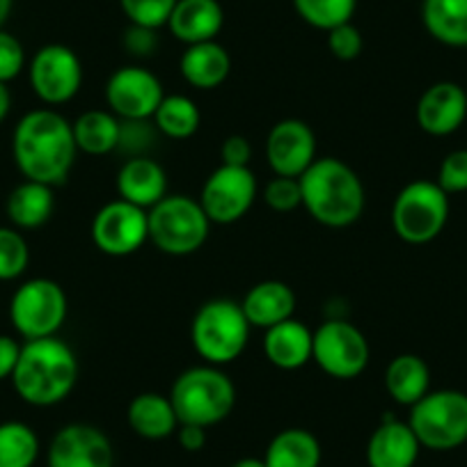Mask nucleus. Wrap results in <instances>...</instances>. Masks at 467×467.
<instances>
[{
  "instance_id": "nucleus-25",
  "label": "nucleus",
  "mask_w": 467,
  "mask_h": 467,
  "mask_svg": "<svg viewBox=\"0 0 467 467\" xmlns=\"http://www.w3.org/2000/svg\"><path fill=\"white\" fill-rule=\"evenodd\" d=\"M56 211V195L53 188L39 182H21L15 191L7 195L5 213L10 218L12 227L19 232L26 229H39L51 220Z\"/></svg>"
},
{
  "instance_id": "nucleus-34",
  "label": "nucleus",
  "mask_w": 467,
  "mask_h": 467,
  "mask_svg": "<svg viewBox=\"0 0 467 467\" xmlns=\"http://www.w3.org/2000/svg\"><path fill=\"white\" fill-rule=\"evenodd\" d=\"M159 129L151 119H122L119 127V142H117V154H124L127 159L138 156H150L159 140Z\"/></svg>"
},
{
  "instance_id": "nucleus-45",
  "label": "nucleus",
  "mask_w": 467,
  "mask_h": 467,
  "mask_svg": "<svg viewBox=\"0 0 467 467\" xmlns=\"http://www.w3.org/2000/svg\"><path fill=\"white\" fill-rule=\"evenodd\" d=\"M12 10H15V0H0V30L5 28Z\"/></svg>"
},
{
  "instance_id": "nucleus-46",
  "label": "nucleus",
  "mask_w": 467,
  "mask_h": 467,
  "mask_svg": "<svg viewBox=\"0 0 467 467\" xmlns=\"http://www.w3.org/2000/svg\"><path fill=\"white\" fill-rule=\"evenodd\" d=\"M229 467H266V462H264V458L245 456V458H239L236 462H232Z\"/></svg>"
},
{
  "instance_id": "nucleus-14",
  "label": "nucleus",
  "mask_w": 467,
  "mask_h": 467,
  "mask_svg": "<svg viewBox=\"0 0 467 467\" xmlns=\"http://www.w3.org/2000/svg\"><path fill=\"white\" fill-rule=\"evenodd\" d=\"M103 94L108 110L119 119H151L165 99V88L154 71L142 65H124L112 71Z\"/></svg>"
},
{
  "instance_id": "nucleus-7",
  "label": "nucleus",
  "mask_w": 467,
  "mask_h": 467,
  "mask_svg": "<svg viewBox=\"0 0 467 467\" xmlns=\"http://www.w3.org/2000/svg\"><path fill=\"white\" fill-rule=\"evenodd\" d=\"M449 195L429 179H415L397 192L389 209L394 234L408 245H426L444 232L449 220Z\"/></svg>"
},
{
  "instance_id": "nucleus-44",
  "label": "nucleus",
  "mask_w": 467,
  "mask_h": 467,
  "mask_svg": "<svg viewBox=\"0 0 467 467\" xmlns=\"http://www.w3.org/2000/svg\"><path fill=\"white\" fill-rule=\"evenodd\" d=\"M10 108H12L10 88H7L5 83H0V124L7 119V115H10Z\"/></svg>"
},
{
  "instance_id": "nucleus-12",
  "label": "nucleus",
  "mask_w": 467,
  "mask_h": 467,
  "mask_svg": "<svg viewBox=\"0 0 467 467\" xmlns=\"http://www.w3.org/2000/svg\"><path fill=\"white\" fill-rule=\"evenodd\" d=\"M28 80L39 101L48 108L65 106L83 88V62L67 44H47L30 60Z\"/></svg>"
},
{
  "instance_id": "nucleus-22",
  "label": "nucleus",
  "mask_w": 467,
  "mask_h": 467,
  "mask_svg": "<svg viewBox=\"0 0 467 467\" xmlns=\"http://www.w3.org/2000/svg\"><path fill=\"white\" fill-rule=\"evenodd\" d=\"M241 307H244L250 326L259 327V330H268V327L277 326L286 318H294L298 298H296V291L286 282L264 280L250 286L248 294L241 300Z\"/></svg>"
},
{
  "instance_id": "nucleus-28",
  "label": "nucleus",
  "mask_w": 467,
  "mask_h": 467,
  "mask_svg": "<svg viewBox=\"0 0 467 467\" xmlns=\"http://www.w3.org/2000/svg\"><path fill=\"white\" fill-rule=\"evenodd\" d=\"M421 24L442 47L467 48V0H421Z\"/></svg>"
},
{
  "instance_id": "nucleus-38",
  "label": "nucleus",
  "mask_w": 467,
  "mask_h": 467,
  "mask_svg": "<svg viewBox=\"0 0 467 467\" xmlns=\"http://www.w3.org/2000/svg\"><path fill=\"white\" fill-rule=\"evenodd\" d=\"M327 48L337 60L353 62L365 51V37H362L360 28L350 21V24L337 26L327 33Z\"/></svg>"
},
{
  "instance_id": "nucleus-26",
  "label": "nucleus",
  "mask_w": 467,
  "mask_h": 467,
  "mask_svg": "<svg viewBox=\"0 0 467 467\" xmlns=\"http://www.w3.org/2000/svg\"><path fill=\"white\" fill-rule=\"evenodd\" d=\"M385 389L399 406L412 408L431 392V369L424 358L401 353L392 358L385 369Z\"/></svg>"
},
{
  "instance_id": "nucleus-24",
  "label": "nucleus",
  "mask_w": 467,
  "mask_h": 467,
  "mask_svg": "<svg viewBox=\"0 0 467 467\" xmlns=\"http://www.w3.org/2000/svg\"><path fill=\"white\" fill-rule=\"evenodd\" d=\"M127 421L138 438L151 442L172 438L179 429V417L172 401L159 392H142L133 397L127 408Z\"/></svg>"
},
{
  "instance_id": "nucleus-40",
  "label": "nucleus",
  "mask_w": 467,
  "mask_h": 467,
  "mask_svg": "<svg viewBox=\"0 0 467 467\" xmlns=\"http://www.w3.org/2000/svg\"><path fill=\"white\" fill-rule=\"evenodd\" d=\"M122 47L127 48L129 56L138 57V60L151 57L159 48V30L129 24V28L122 35Z\"/></svg>"
},
{
  "instance_id": "nucleus-4",
  "label": "nucleus",
  "mask_w": 467,
  "mask_h": 467,
  "mask_svg": "<svg viewBox=\"0 0 467 467\" xmlns=\"http://www.w3.org/2000/svg\"><path fill=\"white\" fill-rule=\"evenodd\" d=\"M168 397L179 424L211 429L227 420L236 408V385L224 374L223 367L197 365L174 379Z\"/></svg>"
},
{
  "instance_id": "nucleus-9",
  "label": "nucleus",
  "mask_w": 467,
  "mask_h": 467,
  "mask_svg": "<svg viewBox=\"0 0 467 467\" xmlns=\"http://www.w3.org/2000/svg\"><path fill=\"white\" fill-rule=\"evenodd\" d=\"M69 314V298L56 280L33 277L16 286L10 298V321L24 341L56 337Z\"/></svg>"
},
{
  "instance_id": "nucleus-32",
  "label": "nucleus",
  "mask_w": 467,
  "mask_h": 467,
  "mask_svg": "<svg viewBox=\"0 0 467 467\" xmlns=\"http://www.w3.org/2000/svg\"><path fill=\"white\" fill-rule=\"evenodd\" d=\"M294 10L309 28L330 33L337 26L353 21L358 0H294Z\"/></svg>"
},
{
  "instance_id": "nucleus-42",
  "label": "nucleus",
  "mask_w": 467,
  "mask_h": 467,
  "mask_svg": "<svg viewBox=\"0 0 467 467\" xmlns=\"http://www.w3.org/2000/svg\"><path fill=\"white\" fill-rule=\"evenodd\" d=\"M21 341L10 335H0V380L12 379L21 358Z\"/></svg>"
},
{
  "instance_id": "nucleus-39",
  "label": "nucleus",
  "mask_w": 467,
  "mask_h": 467,
  "mask_svg": "<svg viewBox=\"0 0 467 467\" xmlns=\"http://www.w3.org/2000/svg\"><path fill=\"white\" fill-rule=\"evenodd\" d=\"M26 69V48L5 28L0 30V83H12Z\"/></svg>"
},
{
  "instance_id": "nucleus-29",
  "label": "nucleus",
  "mask_w": 467,
  "mask_h": 467,
  "mask_svg": "<svg viewBox=\"0 0 467 467\" xmlns=\"http://www.w3.org/2000/svg\"><path fill=\"white\" fill-rule=\"evenodd\" d=\"M321 442L307 429H285L268 442L264 462L266 467H318Z\"/></svg>"
},
{
  "instance_id": "nucleus-17",
  "label": "nucleus",
  "mask_w": 467,
  "mask_h": 467,
  "mask_svg": "<svg viewBox=\"0 0 467 467\" xmlns=\"http://www.w3.org/2000/svg\"><path fill=\"white\" fill-rule=\"evenodd\" d=\"M417 124L433 138H447L467 122V89L453 80H440L424 89L415 108Z\"/></svg>"
},
{
  "instance_id": "nucleus-13",
  "label": "nucleus",
  "mask_w": 467,
  "mask_h": 467,
  "mask_svg": "<svg viewBox=\"0 0 467 467\" xmlns=\"http://www.w3.org/2000/svg\"><path fill=\"white\" fill-rule=\"evenodd\" d=\"M92 244L106 257H131L150 241L147 211L124 200H112L94 213Z\"/></svg>"
},
{
  "instance_id": "nucleus-36",
  "label": "nucleus",
  "mask_w": 467,
  "mask_h": 467,
  "mask_svg": "<svg viewBox=\"0 0 467 467\" xmlns=\"http://www.w3.org/2000/svg\"><path fill=\"white\" fill-rule=\"evenodd\" d=\"M262 200L268 209L275 213H291L298 206H303V191H300L298 179L291 177H273L264 186Z\"/></svg>"
},
{
  "instance_id": "nucleus-2",
  "label": "nucleus",
  "mask_w": 467,
  "mask_h": 467,
  "mask_svg": "<svg viewBox=\"0 0 467 467\" xmlns=\"http://www.w3.org/2000/svg\"><path fill=\"white\" fill-rule=\"evenodd\" d=\"M78 358L60 337L24 341L21 358L12 374L15 392L33 408H51L67 401L78 383Z\"/></svg>"
},
{
  "instance_id": "nucleus-27",
  "label": "nucleus",
  "mask_w": 467,
  "mask_h": 467,
  "mask_svg": "<svg viewBox=\"0 0 467 467\" xmlns=\"http://www.w3.org/2000/svg\"><path fill=\"white\" fill-rule=\"evenodd\" d=\"M119 127H122V119L106 108L80 112L71 122L76 147L80 154L88 156L115 154L117 142H119Z\"/></svg>"
},
{
  "instance_id": "nucleus-33",
  "label": "nucleus",
  "mask_w": 467,
  "mask_h": 467,
  "mask_svg": "<svg viewBox=\"0 0 467 467\" xmlns=\"http://www.w3.org/2000/svg\"><path fill=\"white\" fill-rule=\"evenodd\" d=\"M30 248L16 227H0V282H15L28 271Z\"/></svg>"
},
{
  "instance_id": "nucleus-41",
  "label": "nucleus",
  "mask_w": 467,
  "mask_h": 467,
  "mask_svg": "<svg viewBox=\"0 0 467 467\" xmlns=\"http://www.w3.org/2000/svg\"><path fill=\"white\" fill-rule=\"evenodd\" d=\"M220 161L223 165H232V168H250V161H253V145L245 136H227L220 147Z\"/></svg>"
},
{
  "instance_id": "nucleus-1",
  "label": "nucleus",
  "mask_w": 467,
  "mask_h": 467,
  "mask_svg": "<svg viewBox=\"0 0 467 467\" xmlns=\"http://www.w3.org/2000/svg\"><path fill=\"white\" fill-rule=\"evenodd\" d=\"M12 156L24 179L62 186L78 156L71 122L53 108L26 112L12 133Z\"/></svg>"
},
{
  "instance_id": "nucleus-37",
  "label": "nucleus",
  "mask_w": 467,
  "mask_h": 467,
  "mask_svg": "<svg viewBox=\"0 0 467 467\" xmlns=\"http://www.w3.org/2000/svg\"><path fill=\"white\" fill-rule=\"evenodd\" d=\"M440 188L447 195H461L467 192V150H453L442 159L438 168V179H435Z\"/></svg>"
},
{
  "instance_id": "nucleus-31",
  "label": "nucleus",
  "mask_w": 467,
  "mask_h": 467,
  "mask_svg": "<svg viewBox=\"0 0 467 467\" xmlns=\"http://www.w3.org/2000/svg\"><path fill=\"white\" fill-rule=\"evenodd\" d=\"M39 458V438L24 421L0 424V467H33Z\"/></svg>"
},
{
  "instance_id": "nucleus-19",
  "label": "nucleus",
  "mask_w": 467,
  "mask_h": 467,
  "mask_svg": "<svg viewBox=\"0 0 467 467\" xmlns=\"http://www.w3.org/2000/svg\"><path fill=\"white\" fill-rule=\"evenodd\" d=\"M421 444L408 421L385 415V420L371 433L367 442V465L369 467H415Z\"/></svg>"
},
{
  "instance_id": "nucleus-16",
  "label": "nucleus",
  "mask_w": 467,
  "mask_h": 467,
  "mask_svg": "<svg viewBox=\"0 0 467 467\" xmlns=\"http://www.w3.org/2000/svg\"><path fill=\"white\" fill-rule=\"evenodd\" d=\"M47 462L48 467H112L115 449L99 426L76 421L53 435Z\"/></svg>"
},
{
  "instance_id": "nucleus-18",
  "label": "nucleus",
  "mask_w": 467,
  "mask_h": 467,
  "mask_svg": "<svg viewBox=\"0 0 467 467\" xmlns=\"http://www.w3.org/2000/svg\"><path fill=\"white\" fill-rule=\"evenodd\" d=\"M117 197L150 211L168 195V172L151 156L127 159L115 177Z\"/></svg>"
},
{
  "instance_id": "nucleus-15",
  "label": "nucleus",
  "mask_w": 467,
  "mask_h": 467,
  "mask_svg": "<svg viewBox=\"0 0 467 467\" xmlns=\"http://www.w3.org/2000/svg\"><path fill=\"white\" fill-rule=\"evenodd\" d=\"M264 156L275 177L298 179L318 159L317 136L307 122L286 117L268 131Z\"/></svg>"
},
{
  "instance_id": "nucleus-43",
  "label": "nucleus",
  "mask_w": 467,
  "mask_h": 467,
  "mask_svg": "<svg viewBox=\"0 0 467 467\" xmlns=\"http://www.w3.org/2000/svg\"><path fill=\"white\" fill-rule=\"evenodd\" d=\"M177 440H179V447L188 453H197L204 449L206 444V429L195 424H179L177 429Z\"/></svg>"
},
{
  "instance_id": "nucleus-35",
  "label": "nucleus",
  "mask_w": 467,
  "mask_h": 467,
  "mask_svg": "<svg viewBox=\"0 0 467 467\" xmlns=\"http://www.w3.org/2000/svg\"><path fill=\"white\" fill-rule=\"evenodd\" d=\"M177 0H119V10L129 24L161 30L168 26Z\"/></svg>"
},
{
  "instance_id": "nucleus-6",
  "label": "nucleus",
  "mask_w": 467,
  "mask_h": 467,
  "mask_svg": "<svg viewBox=\"0 0 467 467\" xmlns=\"http://www.w3.org/2000/svg\"><path fill=\"white\" fill-rule=\"evenodd\" d=\"M150 241L168 257H191L200 253L211 232L200 200L191 195H165L147 211Z\"/></svg>"
},
{
  "instance_id": "nucleus-20",
  "label": "nucleus",
  "mask_w": 467,
  "mask_h": 467,
  "mask_svg": "<svg viewBox=\"0 0 467 467\" xmlns=\"http://www.w3.org/2000/svg\"><path fill=\"white\" fill-rule=\"evenodd\" d=\"M223 26L224 10L220 0H177L165 28L183 47H192L218 39Z\"/></svg>"
},
{
  "instance_id": "nucleus-8",
  "label": "nucleus",
  "mask_w": 467,
  "mask_h": 467,
  "mask_svg": "<svg viewBox=\"0 0 467 467\" xmlns=\"http://www.w3.org/2000/svg\"><path fill=\"white\" fill-rule=\"evenodd\" d=\"M412 433L421 449L453 451L467 442V394L461 389H431L410 408Z\"/></svg>"
},
{
  "instance_id": "nucleus-11",
  "label": "nucleus",
  "mask_w": 467,
  "mask_h": 467,
  "mask_svg": "<svg viewBox=\"0 0 467 467\" xmlns=\"http://www.w3.org/2000/svg\"><path fill=\"white\" fill-rule=\"evenodd\" d=\"M257 197L259 183L253 170L220 163L206 177L197 200L211 224H234L250 213Z\"/></svg>"
},
{
  "instance_id": "nucleus-21",
  "label": "nucleus",
  "mask_w": 467,
  "mask_h": 467,
  "mask_svg": "<svg viewBox=\"0 0 467 467\" xmlns=\"http://www.w3.org/2000/svg\"><path fill=\"white\" fill-rule=\"evenodd\" d=\"M312 346L314 330H309L298 318H286V321L264 330V356L275 369H303L307 362H312Z\"/></svg>"
},
{
  "instance_id": "nucleus-30",
  "label": "nucleus",
  "mask_w": 467,
  "mask_h": 467,
  "mask_svg": "<svg viewBox=\"0 0 467 467\" xmlns=\"http://www.w3.org/2000/svg\"><path fill=\"white\" fill-rule=\"evenodd\" d=\"M151 122L168 140H188L200 131L202 112L197 103L186 94H165Z\"/></svg>"
},
{
  "instance_id": "nucleus-3",
  "label": "nucleus",
  "mask_w": 467,
  "mask_h": 467,
  "mask_svg": "<svg viewBox=\"0 0 467 467\" xmlns=\"http://www.w3.org/2000/svg\"><path fill=\"white\" fill-rule=\"evenodd\" d=\"M298 182L305 211L323 227L346 229L365 213V183L360 174L341 159H317L300 174Z\"/></svg>"
},
{
  "instance_id": "nucleus-23",
  "label": "nucleus",
  "mask_w": 467,
  "mask_h": 467,
  "mask_svg": "<svg viewBox=\"0 0 467 467\" xmlns=\"http://www.w3.org/2000/svg\"><path fill=\"white\" fill-rule=\"evenodd\" d=\"M179 71H182V78L191 88L209 92V89H218L229 78V74H232V56L218 39L192 44L182 53Z\"/></svg>"
},
{
  "instance_id": "nucleus-10",
  "label": "nucleus",
  "mask_w": 467,
  "mask_h": 467,
  "mask_svg": "<svg viewBox=\"0 0 467 467\" xmlns=\"http://www.w3.org/2000/svg\"><path fill=\"white\" fill-rule=\"evenodd\" d=\"M312 362L330 379L353 380L369 367V341L346 318H327L314 330Z\"/></svg>"
},
{
  "instance_id": "nucleus-5",
  "label": "nucleus",
  "mask_w": 467,
  "mask_h": 467,
  "mask_svg": "<svg viewBox=\"0 0 467 467\" xmlns=\"http://www.w3.org/2000/svg\"><path fill=\"white\" fill-rule=\"evenodd\" d=\"M250 321L236 300L213 298L200 305L191 321V344L204 365L227 367L244 356L250 341Z\"/></svg>"
}]
</instances>
